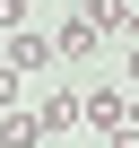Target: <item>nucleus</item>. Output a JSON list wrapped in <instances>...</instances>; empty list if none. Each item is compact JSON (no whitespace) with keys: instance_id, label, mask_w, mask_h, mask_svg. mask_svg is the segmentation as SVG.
Listing matches in <instances>:
<instances>
[{"instance_id":"nucleus-7","label":"nucleus","mask_w":139,"mask_h":148,"mask_svg":"<svg viewBox=\"0 0 139 148\" xmlns=\"http://www.w3.org/2000/svg\"><path fill=\"white\" fill-rule=\"evenodd\" d=\"M18 87H26V70H9V61H0V113L18 105Z\"/></svg>"},{"instance_id":"nucleus-2","label":"nucleus","mask_w":139,"mask_h":148,"mask_svg":"<svg viewBox=\"0 0 139 148\" xmlns=\"http://www.w3.org/2000/svg\"><path fill=\"white\" fill-rule=\"evenodd\" d=\"M52 61H61V44H52V35H35V26H18V35H9V70H26V79H35V70H52Z\"/></svg>"},{"instance_id":"nucleus-4","label":"nucleus","mask_w":139,"mask_h":148,"mask_svg":"<svg viewBox=\"0 0 139 148\" xmlns=\"http://www.w3.org/2000/svg\"><path fill=\"white\" fill-rule=\"evenodd\" d=\"M52 44H61V61H87V52L104 44V26H96V18H70V26H61Z\"/></svg>"},{"instance_id":"nucleus-1","label":"nucleus","mask_w":139,"mask_h":148,"mask_svg":"<svg viewBox=\"0 0 139 148\" xmlns=\"http://www.w3.org/2000/svg\"><path fill=\"white\" fill-rule=\"evenodd\" d=\"M87 122H96L104 139H122V131H130V87H87Z\"/></svg>"},{"instance_id":"nucleus-8","label":"nucleus","mask_w":139,"mask_h":148,"mask_svg":"<svg viewBox=\"0 0 139 148\" xmlns=\"http://www.w3.org/2000/svg\"><path fill=\"white\" fill-rule=\"evenodd\" d=\"M122 79H130V87H139V44H130V61H122Z\"/></svg>"},{"instance_id":"nucleus-9","label":"nucleus","mask_w":139,"mask_h":148,"mask_svg":"<svg viewBox=\"0 0 139 148\" xmlns=\"http://www.w3.org/2000/svg\"><path fill=\"white\" fill-rule=\"evenodd\" d=\"M130 131H139V87H130Z\"/></svg>"},{"instance_id":"nucleus-6","label":"nucleus","mask_w":139,"mask_h":148,"mask_svg":"<svg viewBox=\"0 0 139 148\" xmlns=\"http://www.w3.org/2000/svg\"><path fill=\"white\" fill-rule=\"evenodd\" d=\"M130 9H139V0H87V18H96L104 35H130Z\"/></svg>"},{"instance_id":"nucleus-5","label":"nucleus","mask_w":139,"mask_h":148,"mask_svg":"<svg viewBox=\"0 0 139 148\" xmlns=\"http://www.w3.org/2000/svg\"><path fill=\"white\" fill-rule=\"evenodd\" d=\"M35 139H44V113H26V105L0 113V148H35Z\"/></svg>"},{"instance_id":"nucleus-3","label":"nucleus","mask_w":139,"mask_h":148,"mask_svg":"<svg viewBox=\"0 0 139 148\" xmlns=\"http://www.w3.org/2000/svg\"><path fill=\"white\" fill-rule=\"evenodd\" d=\"M35 113H44V131H70V122H87V96H78V87H52Z\"/></svg>"},{"instance_id":"nucleus-10","label":"nucleus","mask_w":139,"mask_h":148,"mask_svg":"<svg viewBox=\"0 0 139 148\" xmlns=\"http://www.w3.org/2000/svg\"><path fill=\"white\" fill-rule=\"evenodd\" d=\"M130 44H139V9H130Z\"/></svg>"}]
</instances>
